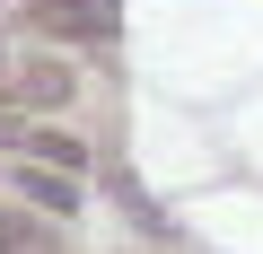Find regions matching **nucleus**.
Listing matches in <instances>:
<instances>
[{"mask_svg": "<svg viewBox=\"0 0 263 254\" xmlns=\"http://www.w3.org/2000/svg\"><path fill=\"white\" fill-rule=\"evenodd\" d=\"M27 18L44 35H70V44H105L123 27V0H27Z\"/></svg>", "mask_w": 263, "mask_h": 254, "instance_id": "f257e3e1", "label": "nucleus"}, {"mask_svg": "<svg viewBox=\"0 0 263 254\" xmlns=\"http://www.w3.org/2000/svg\"><path fill=\"white\" fill-rule=\"evenodd\" d=\"M9 96H18V105H70V70H62V62H27V70L9 79Z\"/></svg>", "mask_w": 263, "mask_h": 254, "instance_id": "f03ea898", "label": "nucleus"}, {"mask_svg": "<svg viewBox=\"0 0 263 254\" xmlns=\"http://www.w3.org/2000/svg\"><path fill=\"white\" fill-rule=\"evenodd\" d=\"M18 149H27L35 167H62V175H79V167H88V141H70V132H27Z\"/></svg>", "mask_w": 263, "mask_h": 254, "instance_id": "7ed1b4c3", "label": "nucleus"}, {"mask_svg": "<svg viewBox=\"0 0 263 254\" xmlns=\"http://www.w3.org/2000/svg\"><path fill=\"white\" fill-rule=\"evenodd\" d=\"M18 193H27V202H44V210H70V202H79V193H70V175H62V167H35V158H18Z\"/></svg>", "mask_w": 263, "mask_h": 254, "instance_id": "20e7f679", "label": "nucleus"}, {"mask_svg": "<svg viewBox=\"0 0 263 254\" xmlns=\"http://www.w3.org/2000/svg\"><path fill=\"white\" fill-rule=\"evenodd\" d=\"M0 254H53V237L27 228V219H0Z\"/></svg>", "mask_w": 263, "mask_h": 254, "instance_id": "39448f33", "label": "nucleus"}]
</instances>
